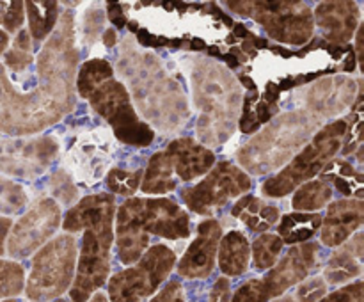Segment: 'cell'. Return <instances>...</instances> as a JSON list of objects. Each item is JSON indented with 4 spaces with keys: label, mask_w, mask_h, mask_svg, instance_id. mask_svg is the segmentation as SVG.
<instances>
[{
    "label": "cell",
    "mask_w": 364,
    "mask_h": 302,
    "mask_svg": "<svg viewBox=\"0 0 364 302\" xmlns=\"http://www.w3.org/2000/svg\"><path fill=\"white\" fill-rule=\"evenodd\" d=\"M80 48L77 23L70 9L45 39L34 71L11 75L0 63V131L13 137L34 135L59 123L77 105Z\"/></svg>",
    "instance_id": "6da1fadb"
},
{
    "label": "cell",
    "mask_w": 364,
    "mask_h": 302,
    "mask_svg": "<svg viewBox=\"0 0 364 302\" xmlns=\"http://www.w3.org/2000/svg\"><path fill=\"white\" fill-rule=\"evenodd\" d=\"M114 215L116 198L109 192H96L82 198L64 215V233L82 231L77 270L71 283V302H87L109 279L114 244Z\"/></svg>",
    "instance_id": "7a4b0ae2"
},
{
    "label": "cell",
    "mask_w": 364,
    "mask_h": 302,
    "mask_svg": "<svg viewBox=\"0 0 364 302\" xmlns=\"http://www.w3.org/2000/svg\"><path fill=\"white\" fill-rule=\"evenodd\" d=\"M117 71L128 80L130 98L146 117V124L153 123V130L159 128L171 134L185 126L191 117L187 95L180 80L171 77L159 57L137 48L134 39L128 38L121 43Z\"/></svg>",
    "instance_id": "3957f363"
},
{
    "label": "cell",
    "mask_w": 364,
    "mask_h": 302,
    "mask_svg": "<svg viewBox=\"0 0 364 302\" xmlns=\"http://www.w3.org/2000/svg\"><path fill=\"white\" fill-rule=\"evenodd\" d=\"M192 103L198 112L196 141L212 149L233 137L242 110V85L233 71L206 57H187Z\"/></svg>",
    "instance_id": "277c9868"
},
{
    "label": "cell",
    "mask_w": 364,
    "mask_h": 302,
    "mask_svg": "<svg viewBox=\"0 0 364 302\" xmlns=\"http://www.w3.org/2000/svg\"><path fill=\"white\" fill-rule=\"evenodd\" d=\"M185 240L191 237V217L169 198H128L116 208L114 244L123 265L141 259L151 238Z\"/></svg>",
    "instance_id": "5b68a950"
},
{
    "label": "cell",
    "mask_w": 364,
    "mask_h": 302,
    "mask_svg": "<svg viewBox=\"0 0 364 302\" xmlns=\"http://www.w3.org/2000/svg\"><path fill=\"white\" fill-rule=\"evenodd\" d=\"M322 126L323 121L304 109L277 114L238 149V167L249 176L283 169Z\"/></svg>",
    "instance_id": "8992f818"
},
{
    "label": "cell",
    "mask_w": 364,
    "mask_h": 302,
    "mask_svg": "<svg viewBox=\"0 0 364 302\" xmlns=\"http://www.w3.org/2000/svg\"><path fill=\"white\" fill-rule=\"evenodd\" d=\"M345 131H347L345 119H334L323 124L313 135L311 141L279 173L263 181L262 194L270 199L287 198L302 183L313 180L331 160L336 158L343 144Z\"/></svg>",
    "instance_id": "52a82bcc"
},
{
    "label": "cell",
    "mask_w": 364,
    "mask_h": 302,
    "mask_svg": "<svg viewBox=\"0 0 364 302\" xmlns=\"http://www.w3.org/2000/svg\"><path fill=\"white\" fill-rule=\"evenodd\" d=\"M78 244L70 233L46 242L32 258L31 272L25 277V295L32 302H52L71 288L77 270Z\"/></svg>",
    "instance_id": "ba28073f"
},
{
    "label": "cell",
    "mask_w": 364,
    "mask_h": 302,
    "mask_svg": "<svg viewBox=\"0 0 364 302\" xmlns=\"http://www.w3.org/2000/svg\"><path fill=\"white\" fill-rule=\"evenodd\" d=\"M318 254L320 244L316 242L291 245L287 254L269 269L267 276L240 284L237 291L231 293V302H270L281 297L291 286L308 279L309 274L316 269Z\"/></svg>",
    "instance_id": "9c48e42d"
},
{
    "label": "cell",
    "mask_w": 364,
    "mask_h": 302,
    "mask_svg": "<svg viewBox=\"0 0 364 302\" xmlns=\"http://www.w3.org/2000/svg\"><path fill=\"white\" fill-rule=\"evenodd\" d=\"M91 109L109 123L114 137L134 148H148L155 141V130L146 124L134 109L127 85L117 78H109L92 89L87 96Z\"/></svg>",
    "instance_id": "30bf717a"
},
{
    "label": "cell",
    "mask_w": 364,
    "mask_h": 302,
    "mask_svg": "<svg viewBox=\"0 0 364 302\" xmlns=\"http://www.w3.org/2000/svg\"><path fill=\"white\" fill-rule=\"evenodd\" d=\"M240 16L252 18L269 38L284 45L302 46L315 36L313 11L306 2H226Z\"/></svg>",
    "instance_id": "8fae6325"
},
{
    "label": "cell",
    "mask_w": 364,
    "mask_h": 302,
    "mask_svg": "<svg viewBox=\"0 0 364 302\" xmlns=\"http://www.w3.org/2000/svg\"><path fill=\"white\" fill-rule=\"evenodd\" d=\"M176 266V254L166 244L149 245L137 265L114 274L107 284L109 302H142L156 293Z\"/></svg>",
    "instance_id": "7c38bea8"
},
{
    "label": "cell",
    "mask_w": 364,
    "mask_h": 302,
    "mask_svg": "<svg viewBox=\"0 0 364 302\" xmlns=\"http://www.w3.org/2000/svg\"><path fill=\"white\" fill-rule=\"evenodd\" d=\"M252 188V180L247 173L233 162L215 163L199 183L180 190V198L191 212L198 215H213L230 199L242 198Z\"/></svg>",
    "instance_id": "4fadbf2b"
},
{
    "label": "cell",
    "mask_w": 364,
    "mask_h": 302,
    "mask_svg": "<svg viewBox=\"0 0 364 302\" xmlns=\"http://www.w3.org/2000/svg\"><path fill=\"white\" fill-rule=\"evenodd\" d=\"M60 151L53 135L0 137V174L13 180H34L50 169Z\"/></svg>",
    "instance_id": "5bb4252c"
},
{
    "label": "cell",
    "mask_w": 364,
    "mask_h": 302,
    "mask_svg": "<svg viewBox=\"0 0 364 302\" xmlns=\"http://www.w3.org/2000/svg\"><path fill=\"white\" fill-rule=\"evenodd\" d=\"M63 222L60 206L52 198H41L11 226L6 254L13 261L25 259L39 251L55 234Z\"/></svg>",
    "instance_id": "9a60e30c"
},
{
    "label": "cell",
    "mask_w": 364,
    "mask_h": 302,
    "mask_svg": "<svg viewBox=\"0 0 364 302\" xmlns=\"http://www.w3.org/2000/svg\"><path fill=\"white\" fill-rule=\"evenodd\" d=\"M114 153L112 135L107 128H92L71 139L66 149L68 173L84 185H95L109 171Z\"/></svg>",
    "instance_id": "2e32d148"
},
{
    "label": "cell",
    "mask_w": 364,
    "mask_h": 302,
    "mask_svg": "<svg viewBox=\"0 0 364 302\" xmlns=\"http://www.w3.org/2000/svg\"><path fill=\"white\" fill-rule=\"evenodd\" d=\"M361 89V78L338 75V77L320 78L315 84L301 89L297 99L302 102V109L315 114L322 121H334L336 116L352 109Z\"/></svg>",
    "instance_id": "e0dca14e"
},
{
    "label": "cell",
    "mask_w": 364,
    "mask_h": 302,
    "mask_svg": "<svg viewBox=\"0 0 364 302\" xmlns=\"http://www.w3.org/2000/svg\"><path fill=\"white\" fill-rule=\"evenodd\" d=\"M223 237V224L208 219L198 224V237L191 242L187 251L176 265L178 276L185 279H205L213 272L217 263V249Z\"/></svg>",
    "instance_id": "ac0fdd59"
},
{
    "label": "cell",
    "mask_w": 364,
    "mask_h": 302,
    "mask_svg": "<svg viewBox=\"0 0 364 302\" xmlns=\"http://www.w3.org/2000/svg\"><path fill=\"white\" fill-rule=\"evenodd\" d=\"M364 222L363 199H338L327 205L326 215L318 227L320 244L326 247H338L354 233L361 230Z\"/></svg>",
    "instance_id": "d6986e66"
},
{
    "label": "cell",
    "mask_w": 364,
    "mask_h": 302,
    "mask_svg": "<svg viewBox=\"0 0 364 302\" xmlns=\"http://www.w3.org/2000/svg\"><path fill=\"white\" fill-rule=\"evenodd\" d=\"M313 21L322 31L323 41L345 46L361 23V11L355 2H320L313 13Z\"/></svg>",
    "instance_id": "ffe728a7"
},
{
    "label": "cell",
    "mask_w": 364,
    "mask_h": 302,
    "mask_svg": "<svg viewBox=\"0 0 364 302\" xmlns=\"http://www.w3.org/2000/svg\"><path fill=\"white\" fill-rule=\"evenodd\" d=\"M173 163L174 178L181 183H188L208 174L215 166L217 156L212 149L199 144L194 137H178L166 148Z\"/></svg>",
    "instance_id": "44dd1931"
},
{
    "label": "cell",
    "mask_w": 364,
    "mask_h": 302,
    "mask_svg": "<svg viewBox=\"0 0 364 302\" xmlns=\"http://www.w3.org/2000/svg\"><path fill=\"white\" fill-rule=\"evenodd\" d=\"M363 231L352 234L347 242L338 245L336 251L327 259L323 269V281L327 286H345L363 276V254H364Z\"/></svg>",
    "instance_id": "7402d4cb"
},
{
    "label": "cell",
    "mask_w": 364,
    "mask_h": 302,
    "mask_svg": "<svg viewBox=\"0 0 364 302\" xmlns=\"http://www.w3.org/2000/svg\"><path fill=\"white\" fill-rule=\"evenodd\" d=\"M217 263L224 277H238L247 272L251 263V242L242 231L231 230L220 237Z\"/></svg>",
    "instance_id": "603a6c76"
},
{
    "label": "cell",
    "mask_w": 364,
    "mask_h": 302,
    "mask_svg": "<svg viewBox=\"0 0 364 302\" xmlns=\"http://www.w3.org/2000/svg\"><path fill=\"white\" fill-rule=\"evenodd\" d=\"M231 215L240 219L251 231L267 233L270 227L276 226V222H279L281 208L252 194H244L233 205Z\"/></svg>",
    "instance_id": "cb8c5ba5"
},
{
    "label": "cell",
    "mask_w": 364,
    "mask_h": 302,
    "mask_svg": "<svg viewBox=\"0 0 364 302\" xmlns=\"http://www.w3.org/2000/svg\"><path fill=\"white\" fill-rule=\"evenodd\" d=\"M318 180L326 181L333 190L340 192L345 199H363L364 176L347 158H333L318 174Z\"/></svg>",
    "instance_id": "d4e9b609"
},
{
    "label": "cell",
    "mask_w": 364,
    "mask_h": 302,
    "mask_svg": "<svg viewBox=\"0 0 364 302\" xmlns=\"http://www.w3.org/2000/svg\"><path fill=\"white\" fill-rule=\"evenodd\" d=\"M139 188L144 194L151 195V198L153 195L169 194V192L176 190L178 180L174 178L173 163H171V158L166 149H160L148 160V166H146L144 173H142L141 187Z\"/></svg>",
    "instance_id": "484cf974"
},
{
    "label": "cell",
    "mask_w": 364,
    "mask_h": 302,
    "mask_svg": "<svg viewBox=\"0 0 364 302\" xmlns=\"http://www.w3.org/2000/svg\"><path fill=\"white\" fill-rule=\"evenodd\" d=\"M320 224H322V213L291 212L281 217L276 234L283 240V244H306L315 237Z\"/></svg>",
    "instance_id": "4316f807"
},
{
    "label": "cell",
    "mask_w": 364,
    "mask_h": 302,
    "mask_svg": "<svg viewBox=\"0 0 364 302\" xmlns=\"http://www.w3.org/2000/svg\"><path fill=\"white\" fill-rule=\"evenodd\" d=\"M25 14L28 21V34L32 41L45 43L59 21V2H25Z\"/></svg>",
    "instance_id": "83f0119b"
},
{
    "label": "cell",
    "mask_w": 364,
    "mask_h": 302,
    "mask_svg": "<svg viewBox=\"0 0 364 302\" xmlns=\"http://www.w3.org/2000/svg\"><path fill=\"white\" fill-rule=\"evenodd\" d=\"M334 190L329 183L322 180H309L295 188L291 195V208L294 212L318 213L333 201Z\"/></svg>",
    "instance_id": "f1b7e54d"
},
{
    "label": "cell",
    "mask_w": 364,
    "mask_h": 302,
    "mask_svg": "<svg viewBox=\"0 0 364 302\" xmlns=\"http://www.w3.org/2000/svg\"><path fill=\"white\" fill-rule=\"evenodd\" d=\"M114 77L112 64L107 59H89L78 68L77 78H75V89H77V96L82 99H87L92 89L100 85L102 82L109 80Z\"/></svg>",
    "instance_id": "f546056e"
},
{
    "label": "cell",
    "mask_w": 364,
    "mask_h": 302,
    "mask_svg": "<svg viewBox=\"0 0 364 302\" xmlns=\"http://www.w3.org/2000/svg\"><path fill=\"white\" fill-rule=\"evenodd\" d=\"M32 45H34V41H32L27 28H21V31L16 32V36L11 41V48L6 50V53H4L2 64L7 73H23L25 70H28L34 64L36 55L32 52Z\"/></svg>",
    "instance_id": "4dcf8cb0"
},
{
    "label": "cell",
    "mask_w": 364,
    "mask_h": 302,
    "mask_svg": "<svg viewBox=\"0 0 364 302\" xmlns=\"http://www.w3.org/2000/svg\"><path fill=\"white\" fill-rule=\"evenodd\" d=\"M283 240L276 233H262L251 245L252 265L258 270L272 269L283 252Z\"/></svg>",
    "instance_id": "1f68e13d"
},
{
    "label": "cell",
    "mask_w": 364,
    "mask_h": 302,
    "mask_svg": "<svg viewBox=\"0 0 364 302\" xmlns=\"http://www.w3.org/2000/svg\"><path fill=\"white\" fill-rule=\"evenodd\" d=\"M48 190L50 198L59 206H75L80 201V190L66 169L53 171L52 176L48 178Z\"/></svg>",
    "instance_id": "d6a6232c"
},
{
    "label": "cell",
    "mask_w": 364,
    "mask_h": 302,
    "mask_svg": "<svg viewBox=\"0 0 364 302\" xmlns=\"http://www.w3.org/2000/svg\"><path fill=\"white\" fill-rule=\"evenodd\" d=\"M142 173L144 169H121V167H112L105 174V185L109 188V194H119L124 198H132L141 187Z\"/></svg>",
    "instance_id": "836d02e7"
},
{
    "label": "cell",
    "mask_w": 364,
    "mask_h": 302,
    "mask_svg": "<svg viewBox=\"0 0 364 302\" xmlns=\"http://www.w3.org/2000/svg\"><path fill=\"white\" fill-rule=\"evenodd\" d=\"M25 288V269L21 263L0 258V301L14 298Z\"/></svg>",
    "instance_id": "e575fe53"
},
{
    "label": "cell",
    "mask_w": 364,
    "mask_h": 302,
    "mask_svg": "<svg viewBox=\"0 0 364 302\" xmlns=\"http://www.w3.org/2000/svg\"><path fill=\"white\" fill-rule=\"evenodd\" d=\"M28 205L27 190L16 181L0 174V215L11 217Z\"/></svg>",
    "instance_id": "d590c367"
},
{
    "label": "cell",
    "mask_w": 364,
    "mask_h": 302,
    "mask_svg": "<svg viewBox=\"0 0 364 302\" xmlns=\"http://www.w3.org/2000/svg\"><path fill=\"white\" fill-rule=\"evenodd\" d=\"M103 31H105V11L102 9V4H89V7L82 14L78 39L82 45L91 46L98 41Z\"/></svg>",
    "instance_id": "8d00e7d4"
},
{
    "label": "cell",
    "mask_w": 364,
    "mask_h": 302,
    "mask_svg": "<svg viewBox=\"0 0 364 302\" xmlns=\"http://www.w3.org/2000/svg\"><path fill=\"white\" fill-rule=\"evenodd\" d=\"M25 21V2H0V27L7 34L21 31Z\"/></svg>",
    "instance_id": "74e56055"
},
{
    "label": "cell",
    "mask_w": 364,
    "mask_h": 302,
    "mask_svg": "<svg viewBox=\"0 0 364 302\" xmlns=\"http://www.w3.org/2000/svg\"><path fill=\"white\" fill-rule=\"evenodd\" d=\"M329 293V286L322 276H311L297 284L295 302H320Z\"/></svg>",
    "instance_id": "f35d334b"
},
{
    "label": "cell",
    "mask_w": 364,
    "mask_h": 302,
    "mask_svg": "<svg viewBox=\"0 0 364 302\" xmlns=\"http://www.w3.org/2000/svg\"><path fill=\"white\" fill-rule=\"evenodd\" d=\"M259 99V95L256 91L249 92V95L244 96V99H242V103H244V107H242V116L238 117V128H240L242 134L245 135H251V134H256V131L259 130V123L258 119H256L255 116V110H252V107H255V103Z\"/></svg>",
    "instance_id": "ab89813d"
},
{
    "label": "cell",
    "mask_w": 364,
    "mask_h": 302,
    "mask_svg": "<svg viewBox=\"0 0 364 302\" xmlns=\"http://www.w3.org/2000/svg\"><path fill=\"white\" fill-rule=\"evenodd\" d=\"M320 302H364L363 279H355L345 286H340L333 293H327Z\"/></svg>",
    "instance_id": "60d3db41"
},
{
    "label": "cell",
    "mask_w": 364,
    "mask_h": 302,
    "mask_svg": "<svg viewBox=\"0 0 364 302\" xmlns=\"http://www.w3.org/2000/svg\"><path fill=\"white\" fill-rule=\"evenodd\" d=\"M148 302H187L180 279L167 281L164 286L156 290V293Z\"/></svg>",
    "instance_id": "b9f144b4"
},
{
    "label": "cell",
    "mask_w": 364,
    "mask_h": 302,
    "mask_svg": "<svg viewBox=\"0 0 364 302\" xmlns=\"http://www.w3.org/2000/svg\"><path fill=\"white\" fill-rule=\"evenodd\" d=\"M206 302H231V284L228 277L220 276L219 279L213 283Z\"/></svg>",
    "instance_id": "7bdbcfd3"
},
{
    "label": "cell",
    "mask_w": 364,
    "mask_h": 302,
    "mask_svg": "<svg viewBox=\"0 0 364 302\" xmlns=\"http://www.w3.org/2000/svg\"><path fill=\"white\" fill-rule=\"evenodd\" d=\"M105 16L109 18L110 23H114V27L116 28H123L127 27L128 23V18L127 14H124L123 11V6L117 2H110V4H105Z\"/></svg>",
    "instance_id": "ee69618b"
},
{
    "label": "cell",
    "mask_w": 364,
    "mask_h": 302,
    "mask_svg": "<svg viewBox=\"0 0 364 302\" xmlns=\"http://www.w3.org/2000/svg\"><path fill=\"white\" fill-rule=\"evenodd\" d=\"M135 36H137V41L141 43L142 46H153V48H159V46H169L171 43V39L149 34L148 28H139V31L135 32Z\"/></svg>",
    "instance_id": "f6af8a7d"
},
{
    "label": "cell",
    "mask_w": 364,
    "mask_h": 302,
    "mask_svg": "<svg viewBox=\"0 0 364 302\" xmlns=\"http://www.w3.org/2000/svg\"><path fill=\"white\" fill-rule=\"evenodd\" d=\"M281 98V89L279 85L276 84V82H267L265 85V91H263V95L259 96V99L265 103H269V105L276 107L277 102H279Z\"/></svg>",
    "instance_id": "bcb514c9"
},
{
    "label": "cell",
    "mask_w": 364,
    "mask_h": 302,
    "mask_svg": "<svg viewBox=\"0 0 364 302\" xmlns=\"http://www.w3.org/2000/svg\"><path fill=\"white\" fill-rule=\"evenodd\" d=\"M11 226H13V219L11 217H2L0 215V258L6 254V242L7 234H9Z\"/></svg>",
    "instance_id": "7dc6e473"
},
{
    "label": "cell",
    "mask_w": 364,
    "mask_h": 302,
    "mask_svg": "<svg viewBox=\"0 0 364 302\" xmlns=\"http://www.w3.org/2000/svg\"><path fill=\"white\" fill-rule=\"evenodd\" d=\"M102 39H103V45H105L107 48H114V46L117 45L116 28H105L102 34Z\"/></svg>",
    "instance_id": "c3c4849f"
},
{
    "label": "cell",
    "mask_w": 364,
    "mask_h": 302,
    "mask_svg": "<svg viewBox=\"0 0 364 302\" xmlns=\"http://www.w3.org/2000/svg\"><path fill=\"white\" fill-rule=\"evenodd\" d=\"M355 66H358V59H355L354 46H352L350 52L347 53V59H345V64L341 66V70H343L345 73H352V71H355Z\"/></svg>",
    "instance_id": "681fc988"
},
{
    "label": "cell",
    "mask_w": 364,
    "mask_h": 302,
    "mask_svg": "<svg viewBox=\"0 0 364 302\" xmlns=\"http://www.w3.org/2000/svg\"><path fill=\"white\" fill-rule=\"evenodd\" d=\"M249 34H251V31H249L247 27H245L244 23H240V21H235L233 23V38L237 39H247Z\"/></svg>",
    "instance_id": "f907efd6"
},
{
    "label": "cell",
    "mask_w": 364,
    "mask_h": 302,
    "mask_svg": "<svg viewBox=\"0 0 364 302\" xmlns=\"http://www.w3.org/2000/svg\"><path fill=\"white\" fill-rule=\"evenodd\" d=\"M247 39L252 43V46H255L256 50H263V48H267V46H269V41H267L265 38H258V36L252 34V32L249 34Z\"/></svg>",
    "instance_id": "816d5d0a"
},
{
    "label": "cell",
    "mask_w": 364,
    "mask_h": 302,
    "mask_svg": "<svg viewBox=\"0 0 364 302\" xmlns=\"http://www.w3.org/2000/svg\"><path fill=\"white\" fill-rule=\"evenodd\" d=\"M220 59L226 63L228 70H237V68H240V63H238V59L235 55H231V53H224V55H220Z\"/></svg>",
    "instance_id": "f5cc1de1"
},
{
    "label": "cell",
    "mask_w": 364,
    "mask_h": 302,
    "mask_svg": "<svg viewBox=\"0 0 364 302\" xmlns=\"http://www.w3.org/2000/svg\"><path fill=\"white\" fill-rule=\"evenodd\" d=\"M240 50H242V52H244L245 57H256V53H258V50H256L255 46H252V43L249 41V39H244V41H242Z\"/></svg>",
    "instance_id": "db71d44e"
},
{
    "label": "cell",
    "mask_w": 364,
    "mask_h": 302,
    "mask_svg": "<svg viewBox=\"0 0 364 302\" xmlns=\"http://www.w3.org/2000/svg\"><path fill=\"white\" fill-rule=\"evenodd\" d=\"M188 48L194 50V52H201V50H206V48H208V45H206V43L203 41V39H199V38H192L191 41H188Z\"/></svg>",
    "instance_id": "11a10c76"
},
{
    "label": "cell",
    "mask_w": 364,
    "mask_h": 302,
    "mask_svg": "<svg viewBox=\"0 0 364 302\" xmlns=\"http://www.w3.org/2000/svg\"><path fill=\"white\" fill-rule=\"evenodd\" d=\"M238 84L245 85V87H247L249 91H256L255 80H252V78L249 77V75H238Z\"/></svg>",
    "instance_id": "9f6ffc18"
},
{
    "label": "cell",
    "mask_w": 364,
    "mask_h": 302,
    "mask_svg": "<svg viewBox=\"0 0 364 302\" xmlns=\"http://www.w3.org/2000/svg\"><path fill=\"white\" fill-rule=\"evenodd\" d=\"M9 34L7 32H4L2 28H0V55H4L7 50V46H9Z\"/></svg>",
    "instance_id": "6f0895ef"
},
{
    "label": "cell",
    "mask_w": 364,
    "mask_h": 302,
    "mask_svg": "<svg viewBox=\"0 0 364 302\" xmlns=\"http://www.w3.org/2000/svg\"><path fill=\"white\" fill-rule=\"evenodd\" d=\"M272 50L274 53H277V55H281V57H284V59H290V57H294L295 53L294 52H290V50H287V48H283V46H272Z\"/></svg>",
    "instance_id": "680465c9"
},
{
    "label": "cell",
    "mask_w": 364,
    "mask_h": 302,
    "mask_svg": "<svg viewBox=\"0 0 364 302\" xmlns=\"http://www.w3.org/2000/svg\"><path fill=\"white\" fill-rule=\"evenodd\" d=\"M230 53L231 55H235L238 59V63H245V60H247V57L244 55V52H242L240 48H238V46H231V50H230Z\"/></svg>",
    "instance_id": "91938a15"
},
{
    "label": "cell",
    "mask_w": 364,
    "mask_h": 302,
    "mask_svg": "<svg viewBox=\"0 0 364 302\" xmlns=\"http://www.w3.org/2000/svg\"><path fill=\"white\" fill-rule=\"evenodd\" d=\"M87 302H109V297L105 293H102V291H96V293L91 295V298Z\"/></svg>",
    "instance_id": "94428289"
},
{
    "label": "cell",
    "mask_w": 364,
    "mask_h": 302,
    "mask_svg": "<svg viewBox=\"0 0 364 302\" xmlns=\"http://www.w3.org/2000/svg\"><path fill=\"white\" fill-rule=\"evenodd\" d=\"M270 302H295V298H294V295H281V297L274 298V301H270Z\"/></svg>",
    "instance_id": "6125c7cd"
},
{
    "label": "cell",
    "mask_w": 364,
    "mask_h": 302,
    "mask_svg": "<svg viewBox=\"0 0 364 302\" xmlns=\"http://www.w3.org/2000/svg\"><path fill=\"white\" fill-rule=\"evenodd\" d=\"M127 27L130 28V32H134V34H135V32L139 31V23H137V21H134V20H132V21H128V23H127Z\"/></svg>",
    "instance_id": "be15d7a7"
},
{
    "label": "cell",
    "mask_w": 364,
    "mask_h": 302,
    "mask_svg": "<svg viewBox=\"0 0 364 302\" xmlns=\"http://www.w3.org/2000/svg\"><path fill=\"white\" fill-rule=\"evenodd\" d=\"M224 41H226V43H230V45H233V43H237L238 41V39L237 38H233V36H228V38L226 39H224Z\"/></svg>",
    "instance_id": "e7e4bbea"
},
{
    "label": "cell",
    "mask_w": 364,
    "mask_h": 302,
    "mask_svg": "<svg viewBox=\"0 0 364 302\" xmlns=\"http://www.w3.org/2000/svg\"><path fill=\"white\" fill-rule=\"evenodd\" d=\"M0 302H18V298H4V301Z\"/></svg>",
    "instance_id": "03108f58"
},
{
    "label": "cell",
    "mask_w": 364,
    "mask_h": 302,
    "mask_svg": "<svg viewBox=\"0 0 364 302\" xmlns=\"http://www.w3.org/2000/svg\"><path fill=\"white\" fill-rule=\"evenodd\" d=\"M52 302H71V301H64V298H57V301H52Z\"/></svg>",
    "instance_id": "003e7915"
}]
</instances>
